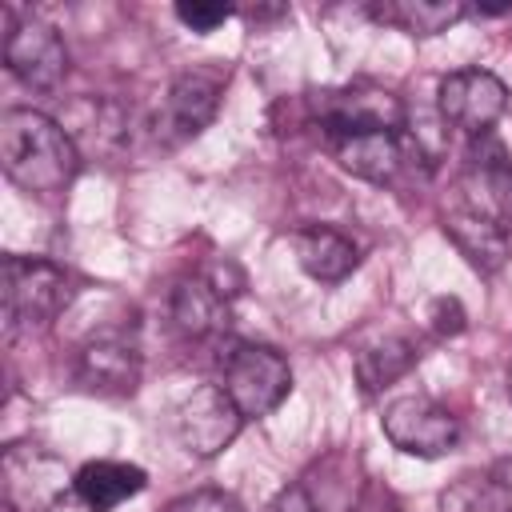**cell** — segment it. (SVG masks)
Instances as JSON below:
<instances>
[{"label":"cell","instance_id":"4","mask_svg":"<svg viewBox=\"0 0 512 512\" xmlns=\"http://www.w3.org/2000/svg\"><path fill=\"white\" fill-rule=\"evenodd\" d=\"M332 160L352 172L356 180L368 184H400L412 172V160L420 164V144L412 140L408 128H372V132H348V136H328Z\"/></svg>","mask_w":512,"mask_h":512},{"label":"cell","instance_id":"24","mask_svg":"<svg viewBox=\"0 0 512 512\" xmlns=\"http://www.w3.org/2000/svg\"><path fill=\"white\" fill-rule=\"evenodd\" d=\"M268 512H320V508H316V500L308 496L304 484H292V488H284V492L276 496V504H272Z\"/></svg>","mask_w":512,"mask_h":512},{"label":"cell","instance_id":"14","mask_svg":"<svg viewBox=\"0 0 512 512\" xmlns=\"http://www.w3.org/2000/svg\"><path fill=\"white\" fill-rule=\"evenodd\" d=\"M228 292L212 280V272H200V276H184L176 280L172 288V300H168V312H172V324L192 336V340H212L228 328Z\"/></svg>","mask_w":512,"mask_h":512},{"label":"cell","instance_id":"11","mask_svg":"<svg viewBox=\"0 0 512 512\" xmlns=\"http://www.w3.org/2000/svg\"><path fill=\"white\" fill-rule=\"evenodd\" d=\"M316 120L324 136H348V132H372V128H404V104L392 92L380 88H336L320 92L312 100Z\"/></svg>","mask_w":512,"mask_h":512},{"label":"cell","instance_id":"23","mask_svg":"<svg viewBox=\"0 0 512 512\" xmlns=\"http://www.w3.org/2000/svg\"><path fill=\"white\" fill-rule=\"evenodd\" d=\"M168 512H244V508L236 504V496L216 492V488H204V492H192V496L176 500Z\"/></svg>","mask_w":512,"mask_h":512},{"label":"cell","instance_id":"13","mask_svg":"<svg viewBox=\"0 0 512 512\" xmlns=\"http://www.w3.org/2000/svg\"><path fill=\"white\" fill-rule=\"evenodd\" d=\"M140 348L120 332L92 336L76 356V384L96 396H132L140 384Z\"/></svg>","mask_w":512,"mask_h":512},{"label":"cell","instance_id":"25","mask_svg":"<svg viewBox=\"0 0 512 512\" xmlns=\"http://www.w3.org/2000/svg\"><path fill=\"white\" fill-rule=\"evenodd\" d=\"M508 400H512V360H508Z\"/></svg>","mask_w":512,"mask_h":512},{"label":"cell","instance_id":"18","mask_svg":"<svg viewBox=\"0 0 512 512\" xmlns=\"http://www.w3.org/2000/svg\"><path fill=\"white\" fill-rule=\"evenodd\" d=\"M368 16L424 40V36H440L452 24H460L468 16V4H460V0H384V4H372Z\"/></svg>","mask_w":512,"mask_h":512},{"label":"cell","instance_id":"1","mask_svg":"<svg viewBox=\"0 0 512 512\" xmlns=\"http://www.w3.org/2000/svg\"><path fill=\"white\" fill-rule=\"evenodd\" d=\"M0 168L32 196H60L80 172V152L52 116L8 108L0 116Z\"/></svg>","mask_w":512,"mask_h":512},{"label":"cell","instance_id":"3","mask_svg":"<svg viewBox=\"0 0 512 512\" xmlns=\"http://www.w3.org/2000/svg\"><path fill=\"white\" fill-rule=\"evenodd\" d=\"M224 368V392L232 396V404L240 408L244 420H260L272 408H280V400L292 392V368L288 360L268 348V344H248L236 340L228 344V352L220 356Z\"/></svg>","mask_w":512,"mask_h":512},{"label":"cell","instance_id":"16","mask_svg":"<svg viewBox=\"0 0 512 512\" xmlns=\"http://www.w3.org/2000/svg\"><path fill=\"white\" fill-rule=\"evenodd\" d=\"M292 248H296V264H300L312 280H320V284H340V280L352 276L356 264H360V248H356L344 232H336V228H328V224H308V228H300V232L292 236Z\"/></svg>","mask_w":512,"mask_h":512},{"label":"cell","instance_id":"22","mask_svg":"<svg viewBox=\"0 0 512 512\" xmlns=\"http://www.w3.org/2000/svg\"><path fill=\"white\" fill-rule=\"evenodd\" d=\"M428 324H432L436 336H460L468 328V312L456 296H436L428 304Z\"/></svg>","mask_w":512,"mask_h":512},{"label":"cell","instance_id":"19","mask_svg":"<svg viewBox=\"0 0 512 512\" xmlns=\"http://www.w3.org/2000/svg\"><path fill=\"white\" fill-rule=\"evenodd\" d=\"M416 360H420V348L408 336H384L356 352V380L368 396H376L388 384H396L400 376H408L416 368Z\"/></svg>","mask_w":512,"mask_h":512},{"label":"cell","instance_id":"17","mask_svg":"<svg viewBox=\"0 0 512 512\" xmlns=\"http://www.w3.org/2000/svg\"><path fill=\"white\" fill-rule=\"evenodd\" d=\"M148 484V472L124 460H92L72 476V492L88 512H112L116 504L140 496Z\"/></svg>","mask_w":512,"mask_h":512},{"label":"cell","instance_id":"12","mask_svg":"<svg viewBox=\"0 0 512 512\" xmlns=\"http://www.w3.org/2000/svg\"><path fill=\"white\" fill-rule=\"evenodd\" d=\"M220 88L224 84L212 72H180L164 92V108L156 116V136L168 144L200 136L220 108Z\"/></svg>","mask_w":512,"mask_h":512},{"label":"cell","instance_id":"10","mask_svg":"<svg viewBox=\"0 0 512 512\" xmlns=\"http://www.w3.org/2000/svg\"><path fill=\"white\" fill-rule=\"evenodd\" d=\"M460 204L500 224L504 232L512 228V156L492 136H480V144H472L464 160Z\"/></svg>","mask_w":512,"mask_h":512},{"label":"cell","instance_id":"7","mask_svg":"<svg viewBox=\"0 0 512 512\" xmlns=\"http://www.w3.org/2000/svg\"><path fill=\"white\" fill-rule=\"evenodd\" d=\"M380 428L400 452L420 456V460L448 456L460 444V420L448 408H440L436 400H428V396L392 400L384 408V416H380Z\"/></svg>","mask_w":512,"mask_h":512},{"label":"cell","instance_id":"9","mask_svg":"<svg viewBox=\"0 0 512 512\" xmlns=\"http://www.w3.org/2000/svg\"><path fill=\"white\" fill-rule=\"evenodd\" d=\"M4 500L8 512H44L52 508L68 488V472L52 452H40L36 444H12L4 448Z\"/></svg>","mask_w":512,"mask_h":512},{"label":"cell","instance_id":"20","mask_svg":"<svg viewBox=\"0 0 512 512\" xmlns=\"http://www.w3.org/2000/svg\"><path fill=\"white\" fill-rule=\"evenodd\" d=\"M436 512H512V492L496 472H468L440 492Z\"/></svg>","mask_w":512,"mask_h":512},{"label":"cell","instance_id":"5","mask_svg":"<svg viewBox=\"0 0 512 512\" xmlns=\"http://www.w3.org/2000/svg\"><path fill=\"white\" fill-rule=\"evenodd\" d=\"M4 64L24 88L56 92L68 76V48L52 24H44L40 16H24V20H8Z\"/></svg>","mask_w":512,"mask_h":512},{"label":"cell","instance_id":"6","mask_svg":"<svg viewBox=\"0 0 512 512\" xmlns=\"http://www.w3.org/2000/svg\"><path fill=\"white\" fill-rule=\"evenodd\" d=\"M436 104H440V116L452 128H460L472 140H480L504 116V108H508V84L496 72H488V68H456V72H448L440 80Z\"/></svg>","mask_w":512,"mask_h":512},{"label":"cell","instance_id":"15","mask_svg":"<svg viewBox=\"0 0 512 512\" xmlns=\"http://www.w3.org/2000/svg\"><path fill=\"white\" fill-rule=\"evenodd\" d=\"M444 236H448V240L460 248V256H464L476 272H484V276L500 272L504 260H508V232H504L500 224L484 220L480 212L464 208V204H452V208L444 212Z\"/></svg>","mask_w":512,"mask_h":512},{"label":"cell","instance_id":"2","mask_svg":"<svg viewBox=\"0 0 512 512\" xmlns=\"http://www.w3.org/2000/svg\"><path fill=\"white\" fill-rule=\"evenodd\" d=\"M72 300V280L44 256H4V332L48 328Z\"/></svg>","mask_w":512,"mask_h":512},{"label":"cell","instance_id":"8","mask_svg":"<svg viewBox=\"0 0 512 512\" xmlns=\"http://www.w3.org/2000/svg\"><path fill=\"white\" fill-rule=\"evenodd\" d=\"M244 428L240 408L220 384L192 388L176 408V440L192 456H220Z\"/></svg>","mask_w":512,"mask_h":512},{"label":"cell","instance_id":"21","mask_svg":"<svg viewBox=\"0 0 512 512\" xmlns=\"http://www.w3.org/2000/svg\"><path fill=\"white\" fill-rule=\"evenodd\" d=\"M236 8H228V4H200V0H192V4H176V20L184 24V28H192V32H212V28H220L228 16H232Z\"/></svg>","mask_w":512,"mask_h":512}]
</instances>
